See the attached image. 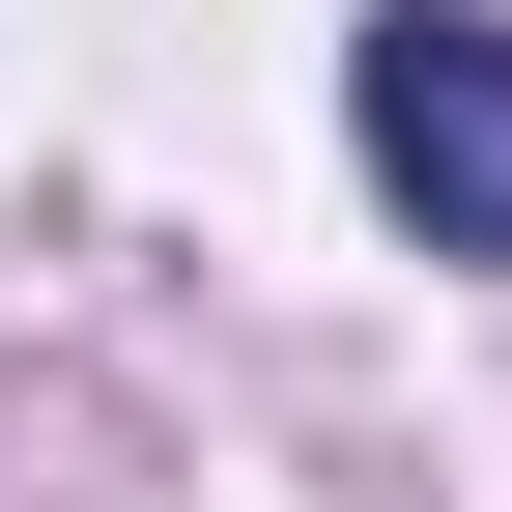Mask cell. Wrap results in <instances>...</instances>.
<instances>
[{"label": "cell", "instance_id": "6da1fadb", "mask_svg": "<svg viewBox=\"0 0 512 512\" xmlns=\"http://www.w3.org/2000/svg\"><path fill=\"white\" fill-rule=\"evenodd\" d=\"M342 114H370V200H399L427 256H512V29L484 0H399Z\"/></svg>", "mask_w": 512, "mask_h": 512}]
</instances>
